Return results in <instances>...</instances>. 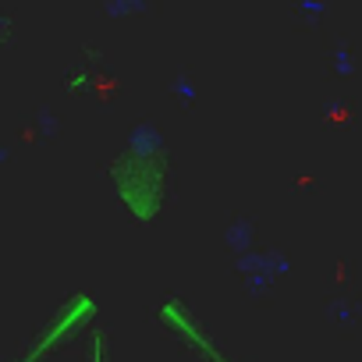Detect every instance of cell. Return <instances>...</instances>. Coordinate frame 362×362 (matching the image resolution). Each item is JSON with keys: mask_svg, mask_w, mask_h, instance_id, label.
<instances>
[{"mask_svg": "<svg viewBox=\"0 0 362 362\" xmlns=\"http://www.w3.org/2000/svg\"><path fill=\"white\" fill-rule=\"evenodd\" d=\"M93 82H96V75H93L89 68H78L75 75H68V78H64V89H68L71 96H82V93H89V89H93Z\"/></svg>", "mask_w": 362, "mask_h": 362, "instance_id": "cell-8", "label": "cell"}, {"mask_svg": "<svg viewBox=\"0 0 362 362\" xmlns=\"http://www.w3.org/2000/svg\"><path fill=\"white\" fill-rule=\"evenodd\" d=\"M238 270H242V277H245L249 295H267V291L274 288V281L291 270V263H288L281 252H249V256L238 259Z\"/></svg>", "mask_w": 362, "mask_h": 362, "instance_id": "cell-4", "label": "cell"}, {"mask_svg": "<svg viewBox=\"0 0 362 362\" xmlns=\"http://www.w3.org/2000/svg\"><path fill=\"white\" fill-rule=\"evenodd\" d=\"M57 128H61V121L50 110H40L36 114V124L29 128V139H50V135H57Z\"/></svg>", "mask_w": 362, "mask_h": 362, "instance_id": "cell-6", "label": "cell"}, {"mask_svg": "<svg viewBox=\"0 0 362 362\" xmlns=\"http://www.w3.org/2000/svg\"><path fill=\"white\" fill-rule=\"evenodd\" d=\"M170 89H174V96H181L185 103H196V100H199V89L192 86V78H189V75H177Z\"/></svg>", "mask_w": 362, "mask_h": 362, "instance_id": "cell-11", "label": "cell"}, {"mask_svg": "<svg viewBox=\"0 0 362 362\" xmlns=\"http://www.w3.org/2000/svg\"><path fill=\"white\" fill-rule=\"evenodd\" d=\"M160 320H163L170 330H177L181 337H185V344H189L192 351H199L203 358H210V362H235L231 355L221 351V344L210 337V330H206L203 323H196V316L185 309V302H181V298H167V302L160 305Z\"/></svg>", "mask_w": 362, "mask_h": 362, "instance_id": "cell-2", "label": "cell"}, {"mask_svg": "<svg viewBox=\"0 0 362 362\" xmlns=\"http://www.w3.org/2000/svg\"><path fill=\"white\" fill-rule=\"evenodd\" d=\"M334 71H337L341 78H351V75H355V57H351V47H348V43H341V47L334 50Z\"/></svg>", "mask_w": 362, "mask_h": 362, "instance_id": "cell-9", "label": "cell"}, {"mask_svg": "<svg viewBox=\"0 0 362 362\" xmlns=\"http://www.w3.org/2000/svg\"><path fill=\"white\" fill-rule=\"evenodd\" d=\"M323 15H327V4H323V0H302V4H298V18H302L305 25H309V22L316 25Z\"/></svg>", "mask_w": 362, "mask_h": 362, "instance_id": "cell-10", "label": "cell"}, {"mask_svg": "<svg viewBox=\"0 0 362 362\" xmlns=\"http://www.w3.org/2000/svg\"><path fill=\"white\" fill-rule=\"evenodd\" d=\"M82 57H86L89 64H100V61H103V47H100L96 40H86V43H82Z\"/></svg>", "mask_w": 362, "mask_h": 362, "instance_id": "cell-13", "label": "cell"}, {"mask_svg": "<svg viewBox=\"0 0 362 362\" xmlns=\"http://www.w3.org/2000/svg\"><path fill=\"white\" fill-rule=\"evenodd\" d=\"M167 146L153 124H135L128 146L110 163V181L135 221H153L167 192Z\"/></svg>", "mask_w": 362, "mask_h": 362, "instance_id": "cell-1", "label": "cell"}, {"mask_svg": "<svg viewBox=\"0 0 362 362\" xmlns=\"http://www.w3.org/2000/svg\"><path fill=\"white\" fill-rule=\"evenodd\" d=\"M355 313H358V302H348V298H334V302H330V316L341 320V323H348Z\"/></svg>", "mask_w": 362, "mask_h": 362, "instance_id": "cell-12", "label": "cell"}, {"mask_svg": "<svg viewBox=\"0 0 362 362\" xmlns=\"http://www.w3.org/2000/svg\"><path fill=\"white\" fill-rule=\"evenodd\" d=\"M93 313H96V298H93V295H78V298H75V305H71L68 313L54 316V320L47 323V330H43V334H40V337H36L22 355H18V358H11V362H40L54 344H64V341H68V334H71V327H75V323L89 320Z\"/></svg>", "mask_w": 362, "mask_h": 362, "instance_id": "cell-3", "label": "cell"}, {"mask_svg": "<svg viewBox=\"0 0 362 362\" xmlns=\"http://www.w3.org/2000/svg\"><path fill=\"white\" fill-rule=\"evenodd\" d=\"M0 43H11V15H0Z\"/></svg>", "mask_w": 362, "mask_h": 362, "instance_id": "cell-14", "label": "cell"}, {"mask_svg": "<svg viewBox=\"0 0 362 362\" xmlns=\"http://www.w3.org/2000/svg\"><path fill=\"white\" fill-rule=\"evenodd\" d=\"M224 242L238 252V259L249 256V252H256V249H252V242H256V224H252L249 217H235V221L228 224V231H224Z\"/></svg>", "mask_w": 362, "mask_h": 362, "instance_id": "cell-5", "label": "cell"}, {"mask_svg": "<svg viewBox=\"0 0 362 362\" xmlns=\"http://www.w3.org/2000/svg\"><path fill=\"white\" fill-rule=\"evenodd\" d=\"M146 4L142 0H110V4H103V15L110 18H128V15H142Z\"/></svg>", "mask_w": 362, "mask_h": 362, "instance_id": "cell-7", "label": "cell"}]
</instances>
